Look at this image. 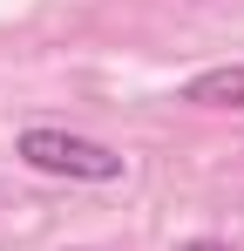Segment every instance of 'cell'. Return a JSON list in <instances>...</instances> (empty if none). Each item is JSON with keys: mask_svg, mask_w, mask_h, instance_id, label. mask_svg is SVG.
<instances>
[{"mask_svg": "<svg viewBox=\"0 0 244 251\" xmlns=\"http://www.w3.org/2000/svg\"><path fill=\"white\" fill-rule=\"evenodd\" d=\"M14 156L27 170H48V176H75V183H116L122 156L95 136H75V129H21Z\"/></svg>", "mask_w": 244, "mask_h": 251, "instance_id": "1", "label": "cell"}, {"mask_svg": "<svg viewBox=\"0 0 244 251\" xmlns=\"http://www.w3.org/2000/svg\"><path fill=\"white\" fill-rule=\"evenodd\" d=\"M183 102H197V109H244V61L190 75L183 82Z\"/></svg>", "mask_w": 244, "mask_h": 251, "instance_id": "2", "label": "cell"}, {"mask_svg": "<svg viewBox=\"0 0 244 251\" xmlns=\"http://www.w3.org/2000/svg\"><path fill=\"white\" fill-rule=\"evenodd\" d=\"M183 251H231V245H217V238H190Z\"/></svg>", "mask_w": 244, "mask_h": 251, "instance_id": "3", "label": "cell"}]
</instances>
